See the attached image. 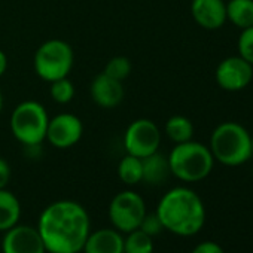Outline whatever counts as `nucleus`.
Segmentation results:
<instances>
[{
    "label": "nucleus",
    "mask_w": 253,
    "mask_h": 253,
    "mask_svg": "<svg viewBox=\"0 0 253 253\" xmlns=\"http://www.w3.org/2000/svg\"><path fill=\"white\" fill-rule=\"evenodd\" d=\"M118 176L125 185L140 183L142 177H143L142 158H137V157L126 154L118 166Z\"/></svg>",
    "instance_id": "6ab92c4d"
},
{
    "label": "nucleus",
    "mask_w": 253,
    "mask_h": 253,
    "mask_svg": "<svg viewBox=\"0 0 253 253\" xmlns=\"http://www.w3.org/2000/svg\"><path fill=\"white\" fill-rule=\"evenodd\" d=\"M225 2H228V0H225Z\"/></svg>",
    "instance_id": "7c9ffc66"
},
{
    "label": "nucleus",
    "mask_w": 253,
    "mask_h": 253,
    "mask_svg": "<svg viewBox=\"0 0 253 253\" xmlns=\"http://www.w3.org/2000/svg\"><path fill=\"white\" fill-rule=\"evenodd\" d=\"M191 14L194 21L206 30H217L228 21L225 0H192Z\"/></svg>",
    "instance_id": "f8f14e48"
},
{
    "label": "nucleus",
    "mask_w": 253,
    "mask_h": 253,
    "mask_svg": "<svg viewBox=\"0 0 253 253\" xmlns=\"http://www.w3.org/2000/svg\"><path fill=\"white\" fill-rule=\"evenodd\" d=\"M216 84L229 92L244 89L253 79V66L240 55L228 57L216 67Z\"/></svg>",
    "instance_id": "1a4fd4ad"
},
{
    "label": "nucleus",
    "mask_w": 253,
    "mask_h": 253,
    "mask_svg": "<svg viewBox=\"0 0 253 253\" xmlns=\"http://www.w3.org/2000/svg\"><path fill=\"white\" fill-rule=\"evenodd\" d=\"M3 253H46L43 240L38 228L15 225L8 229L2 240Z\"/></svg>",
    "instance_id": "9b49d317"
},
{
    "label": "nucleus",
    "mask_w": 253,
    "mask_h": 253,
    "mask_svg": "<svg viewBox=\"0 0 253 253\" xmlns=\"http://www.w3.org/2000/svg\"><path fill=\"white\" fill-rule=\"evenodd\" d=\"M155 213L164 229L179 237H192L206 223V207L201 197L185 186H177L166 192Z\"/></svg>",
    "instance_id": "f03ea898"
},
{
    "label": "nucleus",
    "mask_w": 253,
    "mask_h": 253,
    "mask_svg": "<svg viewBox=\"0 0 253 253\" xmlns=\"http://www.w3.org/2000/svg\"><path fill=\"white\" fill-rule=\"evenodd\" d=\"M124 253H154V238L137 228L124 237Z\"/></svg>",
    "instance_id": "aec40b11"
},
{
    "label": "nucleus",
    "mask_w": 253,
    "mask_h": 253,
    "mask_svg": "<svg viewBox=\"0 0 253 253\" xmlns=\"http://www.w3.org/2000/svg\"><path fill=\"white\" fill-rule=\"evenodd\" d=\"M2 107H3V97H2V92H0V112H2Z\"/></svg>",
    "instance_id": "cd10ccee"
},
{
    "label": "nucleus",
    "mask_w": 253,
    "mask_h": 253,
    "mask_svg": "<svg viewBox=\"0 0 253 253\" xmlns=\"http://www.w3.org/2000/svg\"><path fill=\"white\" fill-rule=\"evenodd\" d=\"M89 92L94 103L104 109L116 107L124 98V86L121 81H116L106 73H100L92 79Z\"/></svg>",
    "instance_id": "ddd939ff"
},
{
    "label": "nucleus",
    "mask_w": 253,
    "mask_h": 253,
    "mask_svg": "<svg viewBox=\"0 0 253 253\" xmlns=\"http://www.w3.org/2000/svg\"><path fill=\"white\" fill-rule=\"evenodd\" d=\"M226 20L238 29L253 26V0H228Z\"/></svg>",
    "instance_id": "f3484780"
},
{
    "label": "nucleus",
    "mask_w": 253,
    "mask_h": 253,
    "mask_svg": "<svg viewBox=\"0 0 253 253\" xmlns=\"http://www.w3.org/2000/svg\"><path fill=\"white\" fill-rule=\"evenodd\" d=\"M237 48L238 55L253 66V26L241 30Z\"/></svg>",
    "instance_id": "5701e85b"
},
{
    "label": "nucleus",
    "mask_w": 253,
    "mask_h": 253,
    "mask_svg": "<svg viewBox=\"0 0 253 253\" xmlns=\"http://www.w3.org/2000/svg\"><path fill=\"white\" fill-rule=\"evenodd\" d=\"M84 134L82 121L73 113H60L49 119L46 140L57 149L75 146Z\"/></svg>",
    "instance_id": "9d476101"
},
{
    "label": "nucleus",
    "mask_w": 253,
    "mask_h": 253,
    "mask_svg": "<svg viewBox=\"0 0 253 253\" xmlns=\"http://www.w3.org/2000/svg\"><path fill=\"white\" fill-rule=\"evenodd\" d=\"M169 164L174 177L186 183H195L204 180L211 173L214 158L209 146L189 140L185 143H177L171 149Z\"/></svg>",
    "instance_id": "20e7f679"
},
{
    "label": "nucleus",
    "mask_w": 253,
    "mask_h": 253,
    "mask_svg": "<svg viewBox=\"0 0 253 253\" xmlns=\"http://www.w3.org/2000/svg\"><path fill=\"white\" fill-rule=\"evenodd\" d=\"M166 134L176 145L189 142L194 136V124L186 116L174 115L166 122Z\"/></svg>",
    "instance_id": "a211bd4d"
},
{
    "label": "nucleus",
    "mask_w": 253,
    "mask_h": 253,
    "mask_svg": "<svg viewBox=\"0 0 253 253\" xmlns=\"http://www.w3.org/2000/svg\"><path fill=\"white\" fill-rule=\"evenodd\" d=\"M51 97L60 104H66L72 101L75 97V86L72 81H69L67 78H63V79H57L51 82Z\"/></svg>",
    "instance_id": "4be33fe9"
},
{
    "label": "nucleus",
    "mask_w": 253,
    "mask_h": 253,
    "mask_svg": "<svg viewBox=\"0 0 253 253\" xmlns=\"http://www.w3.org/2000/svg\"><path fill=\"white\" fill-rule=\"evenodd\" d=\"M84 253H124V235L115 228H101L89 232Z\"/></svg>",
    "instance_id": "4468645a"
},
{
    "label": "nucleus",
    "mask_w": 253,
    "mask_h": 253,
    "mask_svg": "<svg viewBox=\"0 0 253 253\" xmlns=\"http://www.w3.org/2000/svg\"><path fill=\"white\" fill-rule=\"evenodd\" d=\"M139 229H142L145 234H148L149 237L154 238V237L160 235L164 231V226H163V223H161V220H160L157 213H146V216L142 220Z\"/></svg>",
    "instance_id": "b1692460"
},
{
    "label": "nucleus",
    "mask_w": 253,
    "mask_h": 253,
    "mask_svg": "<svg viewBox=\"0 0 253 253\" xmlns=\"http://www.w3.org/2000/svg\"><path fill=\"white\" fill-rule=\"evenodd\" d=\"M49 116L46 109L33 100L20 103L11 116V131L14 137L27 146H39L46 139Z\"/></svg>",
    "instance_id": "39448f33"
},
{
    "label": "nucleus",
    "mask_w": 253,
    "mask_h": 253,
    "mask_svg": "<svg viewBox=\"0 0 253 253\" xmlns=\"http://www.w3.org/2000/svg\"><path fill=\"white\" fill-rule=\"evenodd\" d=\"M107 76L116 79V81H124L125 78H128L131 73V61L126 57H113L104 67V72Z\"/></svg>",
    "instance_id": "412c9836"
},
{
    "label": "nucleus",
    "mask_w": 253,
    "mask_h": 253,
    "mask_svg": "<svg viewBox=\"0 0 253 253\" xmlns=\"http://www.w3.org/2000/svg\"><path fill=\"white\" fill-rule=\"evenodd\" d=\"M191 253H225V252L220 244L209 240V241H201L200 244H197Z\"/></svg>",
    "instance_id": "393cba45"
},
{
    "label": "nucleus",
    "mask_w": 253,
    "mask_h": 253,
    "mask_svg": "<svg viewBox=\"0 0 253 253\" xmlns=\"http://www.w3.org/2000/svg\"><path fill=\"white\" fill-rule=\"evenodd\" d=\"M38 231L48 253H81L91 232V222L82 204L60 200L43 209Z\"/></svg>",
    "instance_id": "f257e3e1"
},
{
    "label": "nucleus",
    "mask_w": 253,
    "mask_h": 253,
    "mask_svg": "<svg viewBox=\"0 0 253 253\" xmlns=\"http://www.w3.org/2000/svg\"><path fill=\"white\" fill-rule=\"evenodd\" d=\"M252 157H253V134H252Z\"/></svg>",
    "instance_id": "c85d7f7f"
},
{
    "label": "nucleus",
    "mask_w": 253,
    "mask_h": 253,
    "mask_svg": "<svg viewBox=\"0 0 253 253\" xmlns=\"http://www.w3.org/2000/svg\"><path fill=\"white\" fill-rule=\"evenodd\" d=\"M209 149L214 161L226 167L243 166L252 158V134L238 122H222L210 136Z\"/></svg>",
    "instance_id": "7ed1b4c3"
},
{
    "label": "nucleus",
    "mask_w": 253,
    "mask_h": 253,
    "mask_svg": "<svg viewBox=\"0 0 253 253\" xmlns=\"http://www.w3.org/2000/svg\"><path fill=\"white\" fill-rule=\"evenodd\" d=\"M161 133L157 124L151 119L142 118L131 122L124 134V146L128 155L145 158L160 149Z\"/></svg>",
    "instance_id": "6e6552de"
},
{
    "label": "nucleus",
    "mask_w": 253,
    "mask_h": 253,
    "mask_svg": "<svg viewBox=\"0 0 253 253\" xmlns=\"http://www.w3.org/2000/svg\"><path fill=\"white\" fill-rule=\"evenodd\" d=\"M142 166H143L142 182L152 185V186H158V185L166 183L171 174L169 157L160 154L158 151L149 157L142 158Z\"/></svg>",
    "instance_id": "2eb2a0df"
},
{
    "label": "nucleus",
    "mask_w": 253,
    "mask_h": 253,
    "mask_svg": "<svg viewBox=\"0 0 253 253\" xmlns=\"http://www.w3.org/2000/svg\"><path fill=\"white\" fill-rule=\"evenodd\" d=\"M252 174H253V169H252Z\"/></svg>",
    "instance_id": "c756f323"
},
{
    "label": "nucleus",
    "mask_w": 253,
    "mask_h": 253,
    "mask_svg": "<svg viewBox=\"0 0 253 253\" xmlns=\"http://www.w3.org/2000/svg\"><path fill=\"white\" fill-rule=\"evenodd\" d=\"M75 55L72 46L60 39L46 41L35 54V72L46 82L67 78L73 67Z\"/></svg>",
    "instance_id": "423d86ee"
},
{
    "label": "nucleus",
    "mask_w": 253,
    "mask_h": 253,
    "mask_svg": "<svg viewBox=\"0 0 253 253\" xmlns=\"http://www.w3.org/2000/svg\"><path fill=\"white\" fill-rule=\"evenodd\" d=\"M146 213L145 200L134 191H122L116 194L109 204V219L113 228L122 234L137 229Z\"/></svg>",
    "instance_id": "0eeeda50"
},
{
    "label": "nucleus",
    "mask_w": 253,
    "mask_h": 253,
    "mask_svg": "<svg viewBox=\"0 0 253 253\" xmlns=\"http://www.w3.org/2000/svg\"><path fill=\"white\" fill-rule=\"evenodd\" d=\"M9 180H11V167L3 158H0V189L6 188Z\"/></svg>",
    "instance_id": "a878e982"
},
{
    "label": "nucleus",
    "mask_w": 253,
    "mask_h": 253,
    "mask_svg": "<svg viewBox=\"0 0 253 253\" xmlns=\"http://www.w3.org/2000/svg\"><path fill=\"white\" fill-rule=\"evenodd\" d=\"M21 217V204L18 198L6 188L0 189V232L18 225Z\"/></svg>",
    "instance_id": "dca6fc26"
},
{
    "label": "nucleus",
    "mask_w": 253,
    "mask_h": 253,
    "mask_svg": "<svg viewBox=\"0 0 253 253\" xmlns=\"http://www.w3.org/2000/svg\"><path fill=\"white\" fill-rule=\"evenodd\" d=\"M6 67H8V58H6L5 52L0 49V76L6 72Z\"/></svg>",
    "instance_id": "bb28decb"
}]
</instances>
